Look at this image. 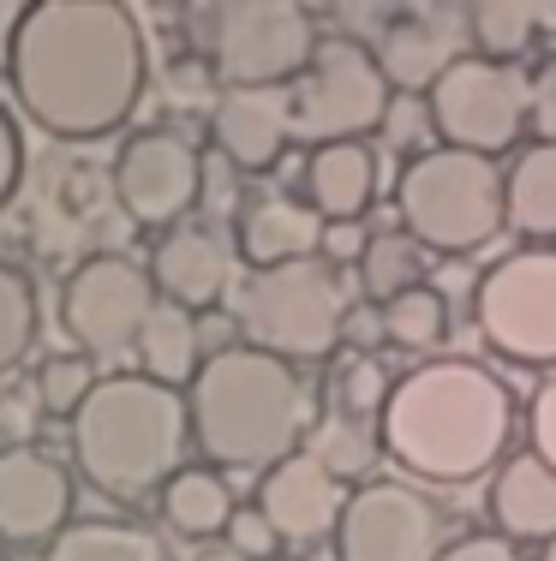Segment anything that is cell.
<instances>
[{"mask_svg": "<svg viewBox=\"0 0 556 561\" xmlns=\"http://www.w3.org/2000/svg\"><path fill=\"white\" fill-rule=\"evenodd\" d=\"M36 341V293L12 263H0V377L31 353Z\"/></svg>", "mask_w": 556, "mask_h": 561, "instance_id": "f1b7e54d", "label": "cell"}, {"mask_svg": "<svg viewBox=\"0 0 556 561\" xmlns=\"http://www.w3.org/2000/svg\"><path fill=\"white\" fill-rule=\"evenodd\" d=\"M473 36L467 7H407L383 31L377 66L395 90H436L449 66H461V43Z\"/></svg>", "mask_w": 556, "mask_h": 561, "instance_id": "9a60e30c", "label": "cell"}, {"mask_svg": "<svg viewBox=\"0 0 556 561\" xmlns=\"http://www.w3.org/2000/svg\"><path fill=\"white\" fill-rule=\"evenodd\" d=\"M360 270H365V293H371V299L395 305L401 293L419 287V275H425V251H419L413 233H383V239H371Z\"/></svg>", "mask_w": 556, "mask_h": 561, "instance_id": "4316f807", "label": "cell"}, {"mask_svg": "<svg viewBox=\"0 0 556 561\" xmlns=\"http://www.w3.org/2000/svg\"><path fill=\"white\" fill-rule=\"evenodd\" d=\"M192 12L228 90H282L294 72H311L324 43L311 31V12L287 0H222Z\"/></svg>", "mask_w": 556, "mask_h": 561, "instance_id": "8992f818", "label": "cell"}, {"mask_svg": "<svg viewBox=\"0 0 556 561\" xmlns=\"http://www.w3.org/2000/svg\"><path fill=\"white\" fill-rule=\"evenodd\" d=\"M234 514H240V507H234V490L222 484L209 466H185L174 484L162 490V519L174 531H185V538H228Z\"/></svg>", "mask_w": 556, "mask_h": 561, "instance_id": "603a6c76", "label": "cell"}, {"mask_svg": "<svg viewBox=\"0 0 556 561\" xmlns=\"http://www.w3.org/2000/svg\"><path fill=\"white\" fill-rule=\"evenodd\" d=\"M228 550L246 556V561H270L275 550H282V531L270 526V514H263V507H240V514H234V526H228Z\"/></svg>", "mask_w": 556, "mask_h": 561, "instance_id": "d6a6232c", "label": "cell"}, {"mask_svg": "<svg viewBox=\"0 0 556 561\" xmlns=\"http://www.w3.org/2000/svg\"><path fill=\"white\" fill-rule=\"evenodd\" d=\"M533 448H538V460H545V466H556V377L533 400Z\"/></svg>", "mask_w": 556, "mask_h": 561, "instance_id": "d590c367", "label": "cell"}, {"mask_svg": "<svg viewBox=\"0 0 556 561\" xmlns=\"http://www.w3.org/2000/svg\"><path fill=\"white\" fill-rule=\"evenodd\" d=\"M336 394H341V419H360V412H383L395 394V382L383 377L377 358H348L336 377Z\"/></svg>", "mask_w": 556, "mask_h": 561, "instance_id": "1f68e13d", "label": "cell"}, {"mask_svg": "<svg viewBox=\"0 0 556 561\" xmlns=\"http://www.w3.org/2000/svg\"><path fill=\"white\" fill-rule=\"evenodd\" d=\"M467 24H473V43L497 66H509L538 36L545 7H533V0H479V7H467Z\"/></svg>", "mask_w": 556, "mask_h": 561, "instance_id": "484cf974", "label": "cell"}, {"mask_svg": "<svg viewBox=\"0 0 556 561\" xmlns=\"http://www.w3.org/2000/svg\"><path fill=\"white\" fill-rule=\"evenodd\" d=\"M19 108L55 138H109L138 108L144 36L114 0H36L7 43Z\"/></svg>", "mask_w": 556, "mask_h": 561, "instance_id": "6da1fadb", "label": "cell"}, {"mask_svg": "<svg viewBox=\"0 0 556 561\" xmlns=\"http://www.w3.org/2000/svg\"><path fill=\"white\" fill-rule=\"evenodd\" d=\"M365 251H371V233L360 221H324V257H336V263L360 257L365 263Z\"/></svg>", "mask_w": 556, "mask_h": 561, "instance_id": "836d02e7", "label": "cell"}, {"mask_svg": "<svg viewBox=\"0 0 556 561\" xmlns=\"http://www.w3.org/2000/svg\"><path fill=\"white\" fill-rule=\"evenodd\" d=\"M371 431L360 419H329L324 431H317V448H311V460H324L336 478H353V472H365L371 466Z\"/></svg>", "mask_w": 556, "mask_h": 561, "instance_id": "4dcf8cb0", "label": "cell"}, {"mask_svg": "<svg viewBox=\"0 0 556 561\" xmlns=\"http://www.w3.org/2000/svg\"><path fill=\"white\" fill-rule=\"evenodd\" d=\"M533 114H538V131H545V144H556V60L545 66V78L533 84Z\"/></svg>", "mask_w": 556, "mask_h": 561, "instance_id": "74e56055", "label": "cell"}, {"mask_svg": "<svg viewBox=\"0 0 556 561\" xmlns=\"http://www.w3.org/2000/svg\"><path fill=\"white\" fill-rule=\"evenodd\" d=\"M114 192H121V209L138 227H168L174 233L180 216L204 192V162H197V150L185 138H174V131H138L121 150Z\"/></svg>", "mask_w": 556, "mask_h": 561, "instance_id": "4fadbf2b", "label": "cell"}, {"mask_svg": "<svg viewBox=\"0 0 556 561\" xmlns=\"http://www.w3.org/2000/svg\"><path fill=\"white\" fill-rule=\"evenodd\" d=\"M43 561H168L162 543L138 526H109V519H84V526H66L48 543Z\"/></svg>", "mask_w": 556, "mask_h": 561, "instance_id": "d4e9b609", "label": "cell"}, {"mask_svg": "<svg viewBox=\"0 0 556 561\" xmlns=\"http://www.w3.org/2000/svg\"><path fill=\"white\" fill-rule=\"evenodd\" d=\"M150 280L168 293V305L204 311V305H216L222 293H228V280H234V239L222 233V227L180 221L174 233L156 239Z\"/></svg>", "mask_w": 556, "mask_h": 561, "instance_id": "e0dca14e", "label": "cell"}, {"mask_svg": "<svg viewBox=\"0 0 556 561\" xmlns=\"http://www.w3.org/2000/svg\"><path fill=\"white\" fill-rule=\"evenodd\" d=\"M192 431V407L138 377H102L84 412L72 419V454L78 472L102 490L109 502H144L150 490H168L185 472L180 448Z\"/></svg>", "mask_w": 556, "mask_h": 561, "instance_id": "277c9868", "label": "cell"}, {"mask_svg": "<svg viewBox=\"0 0 556 561\" xmlns=\"http://www.w3.org/2000/svg\"><path fill=\"white\" fill-rule=\"evenodd\" d=\"M156 280L132 257H84L60 287V323L78 353H138V335L156 311Z\"/></svg>", "mask_w": 556, "mask_h": 561, "instance_id": "9c48e42d", "label": "cell"}, {"mask_svg": "<svg viewBox=\"0 0 556 561\" xmlns=\"http://www.w3.org/2000/svg\"><path fill=\"white\" fill-rule=\"evenodd\" d=\"M509 227L556 239V144H538L509 168Z\"/></svg>", "mask_w": 556, "mask_h": 561, "instance_id": "cb8c5ba5", "label": "cell"}, {"mask_svg": "<svg viewBox=\"0 0 556 561\" xmlns=\"http://www.w3.org/2000/svg\"><path fill=\"white\" fill-rule=\"evenodd\" d=\"M443 329H449V311H443V299H436L431 287H413L395 305H383V335H389L395 346H436Z\"/></svg>", "mask_w": 556, "mask_h": 561, "instance_id": "f546056e", "label": "cell"}, {"mask_svg": "<svg viewBox=\"0 0 556 561\" xmlns=\"http://www.w3.org/2000/svg\"><path fill=\"white\" fill-rule=\"evenodd\" d=\"M479 329L509 358H556V251H514L479 280Z\"/></svg>", "mask_w": 556, "mask_h": 561, "instance_id": "8fae6325", "label": "cell"}, {"mask_svg": "<svg viewBox=\"0 0 556 561\" xmlns=\"http://www.w3.org/2000/svg\"><path fill=\"white\" fill-rule=\"evenodd\" d=\"M294 138V102L282 90H222L216 144L234 168H270Z\"/></svg>", "mask_w": 556, "mask_h": 561, "instance_id": "ac0fdd59", "label": "cell"}, {"mask_svg": "<svg viewBox=\"0 0 556 561\" xmlns=\"http://www.w3.org/2000/svg\"><path fill=\"white\" fill-rule=\"evenodd\" d=\"M72 519V478L43 448H0V543H55Z\"/></svg>", "mask_w": 556, "mask_h": 561, "instance_id": "5bb4252c", "label": "cell"}, {"mask_svg": "<svg viewBox=\"0 0 556 561\" xmlns=\"http://www.w3.org/2000/svg\"><path fill=\"white\" fill-rule=\"evenodd\" d=\"M19 180H24V144H19V126L0 108V204L19 192Z\"/></svg>", "mask_w": 556, "mask_h": 561, "instance_id": "e575fe53", "label": "cell"}, {"mask_svg": "<svg viewBox=\"0 0 556 561\" xmlns=\"http://www.w3.org/2000/svg\"><path fill=\"white\" fill-rule=\"evenodd\" d=\"M526 108H533L526 78L497 60H461L431 90V119L443 131V144L449 150H473V156H491L502 144H514Z\"/></svg>", "mask_w": 556, "mask_h": 561, "instance_id": "30bf717a", "label": "cell"}, {"mask_svg": "<svg viewBox=\"0 0 556 561\" xmlns=\"http://www.w3.org/2000/svg\"><path fill=\"white\" fill-rule=\"evenodd\" d=\"M401 221L431 251H479L509 221V180H497L491 156L473 150H425L401 173Z\"/></svg>", "mask_w": 556, "mask_h": 561, "instance_id": "5b68a950", "label": "cell"}, {"mask_svg": "<svg viewBox=\"0 0 556 561\" xmlns=\"http://www.w3.org/2000/svg\"><path fill=\"white\" fill-rule=\"evenodd\" d=\"M185 407H192V436L209 460L240 466V472H275L282 460H294L311 424V394L299 370L258 346L209 353Z\"/></svg>", "mask_w": 556, "mask_h": 561, "instance_id": "3957f363", "label": "cell"}, {"mask_svg": "<svg viewBox=\"0 0 556 561\" xmlns=\"http://www.w3.org/2000/svg\"><path fill=\"white\" fill-rule=\"evenodd\" d=\"M389 114V78L371 48H360L353 36H324L317 43L311 72L294 90V138L324 144H360L365 131L383 126Z\"/></svg>", "mask_w": 556, "mask_h": 561, "instance_id": "ba28073f", "label": "cell"}, {"mask_svg": "<svg viewBox=\"0 0 556 561\" xmlns=\"http://www.w3.org/2000/svg\"><path fill=\"white\" fill-rule=\"evenodd\" d=\"M443 561H521V556H514L509 538H461L443 550Z\"/></svg>", "mask_w": 556, "mask_h": 561, "instance_id": "8d00e7d4", "label": "cell"}, {"mask_svg": "<svg viewBox=\"0 0 556 561\" xmlns=\"http://www.w3.org/2000/svg\"><path fill=\"white\" fill-rule=\"evenodd\" d=\"M545 561H556V543H551V550H545Z\"/></svg>", "mask_w": 556, "mask_h": 561, "instance_id": "60d3db41", "label": "cell"}, {"mask_svg": "<svg viewBox=\"0 0 556 561\" xmlns=\"http://www.w3.org/2000/svg\"><path fill=\"white\" fill-rule=\"evenodd\" d=\"M97 370H90V353H55L43 358V370H36V412H48V419H78L84 412V400L97 394Z\"/></svg>", "mask_w": 556, "mask_h": 561, "instance_id": "83f0119b", "label": "cell"}, {"mask_svg": "<svg viewBox=\"0 0 556 561\" xmlns=\"http://www.w3.org/2000/svg\"><path fill=\"white\" fill-rule=\"evenodd\" d=\"M324 251V216L294 197H258L240 221V257L251 270H287V263H311Z\"/></svg>", "mask_w": 556, "mask_h": 561, "instance_id": "d6986e66", "label": "cell"}, {"mask_svg": "<svg viewBox=\"0 0 556 561\" xmlns=\"http://www.w3.org/2000/svg\"><path fill=\"white\" fill-rule=\"evenodd\" d=\"M377 192V156L365 144H324L311 156V209L324 221H360Z\"/></svg>", "mask_w": 556, "mask_h": 561, "instance_id": "44dd1931", "label": "cell"}, {"mask_svg": "<svg viewBox=\"0 0 556 561\" xmlns=\"http://www.w3.org/2000/svg\"><path fill=\"white\" fill-rule=\"evenodd\" d=\"M0 561H7V543H0Z\"/></svg>", "mask_w": 556, "mask_h": 561, "instance_id": "b9f144b4", "label": "cell"}, {"mask_svg": "<svg viewBox=\"0 0 556 561\" xmlns=\"http://www.w3.org/2000/svg\"><path fill=\"white\" fill-rule=\"evenodd\" d=\"M138 365L150 382H162V389H180V382H197V370H204V329H197V317L185 311V305H156L150 323H144L138 335Z\"/></svg>", "mask_w": 556, "mask_h": 561, "instance_id": "7402d4cb", "label": "cell"}, {"mask_svg": "<svg viewBox=\"0 0 556 561\" xmlns=\"http://www.w3.org/2000/svg\"><path fill=\"white\" fill-rule=\"evenodd\" d=\"M491 514L509 538H551L556 543V466H545L538 454L509 460L497 472Z\"/></svg>", "mask_w": 556, "mask_h": 561, "instance_id": "ffe728a7", "label": "cell"}, {"mask_svg": "<svg viewBox=\"0 0 556 561\" xmlns=\"http://www.w3.org/2000/svg\"><path fill=\"white\" fill-rule=\"evenodd\" d=\"M197 561H246V556H234V550H228V543H209V550H204V556H197Z\"/></svg>", "mask_w": 556, "mask_h": 561, "instance_id": "ab89813d", "label": "cell"}, {"mask_svg": "<svg viewBox=\"0 0 556 561\" xmlns=\"http://www.w3.org/2000/svg\"><path fill=\"white\" fill-rule=\"evenodd\" d=\"M509 389L473 358H431L395 382L383 407V448L401 472L431 484H467L497 466L509 443Z\"/></svg>", "mask_w": 556, "mask_h": 561, "instance_id": "7a4b0ae2", "label": "cell"}, {"mask_svg": "<svg viewBox=\"0 0 556 561\" xmlns=\"http://www.w3.org/2000/svg\"><path fill=\"white\" fill-rule=\"evenodd\" d=\"M258 507L270 514V526L282 531V543H317L329 531H341V514H348V490L311 454H294L282 460L270 478H263Z\"/></svg>", "mask_w": 556, "mask_h": 561, "instance_id": "2e32d148", "label": "cell"}, {"mask_svg": "<svg viewBox=\"0 0 556 561\" xmlns=\"http://www.w3.org/2000/svg\"><path fill=\"white\" fill-rule=\"evenodd\" d=\"M234 317H240L246 346L294 365V358H324L341 341L348 299L324 263H287V270H251L234 299Z\"/></svg>", "mask_w": 556, "mask_h": 561, "instance_id": "52a82bcc", "label": "cell"}, {"mask_svg": "<svg viewBox=\"0 0 556 561\" xmlns=\"http://www.w3.org/2000/svg\"><path fill=\"white\" fill-rule=\"evenodd\" d=\"M341 561H443V514L425 490L371 484L341 514Z\"/></svg>", "mask_w": 556, "mask_h": 561, "instance_id": "7c38bea8", "label": "cell"}, {"mask_svg": "<svg viewBox=\"0 0 556 561\" xmlns=\"http://www.w3.org/2000/svg\"><path fill=\"white\" fill-rule=\"evenodd\" d=\"M0 419H7V424H12V431H19V436L31 431V412H24V407H12V400H7V407H0Z\"/></svg>", "mask_w": 556, "mask_h": 561, "instance_id": "f35d334b", "label": "cell"}]
</instances>
